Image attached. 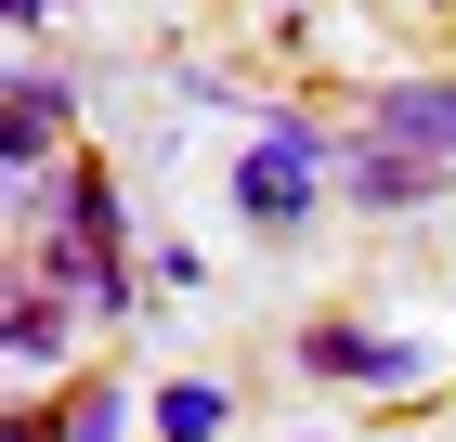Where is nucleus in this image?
<instances>
[{"label":"nucleus","instance_id":"f257e3e1","mask_svg":"<svg viewBox=\"0 0 456 442\" xmlns=\"http://www.w3.org/2000/svg\"><path fill=\"white\" fill-rule=\"evenodd\" d=\"M314 170H326V131L274 104L261 143L235 157V221H248V235H300V221H314Z\"/></svg>","mask_w":456,"mask_h":442},{"label":"nucleus","instance_id":"f03ea898","mask_svg":"<svg viewBox=\"0 0 456 442\" xmlns=\"http://www.w3.org/2000/svg\"><path fill=\"white\" fill-rule=\"evenodd\" d=\"M339 182H352V208H365V221H418V208L444 196V157H404V143H365V131H352Z\"/></svg>","mask_w":456,"mask_h":442},{"label":"nucleus","instance_id":"7ed1b4c3","mask_svg":"<svg viewBox=\"0 0 456 442\" xmlns=\"http://www.w3.org/2000/svg\"><path fill=\"white\" fill-rule=\"evenodd\" d=\"M365 143H404V157H444L456 170V78H391V92H365Z\"/></svg>","mask_w":456,"mask_h":442},{"label":"nucleus","instance_id":"20e7f679","mask_svg":"<svg viewBox=\"0 0 456 442\" xmlns=\"http://www.w3.org/2000/svg\"><path fill=\"white\" fill-rule=\"evenodd\" d=\"M300 365H314V377H379V390H404V377H430V351H418V339H365V325H314Z\"/></svg>","mask_w":456,"mask_h":442},{"label":"nucleus","instance_id":"39448f33","mask_svg":"<svg viewBox=\"0 0 456 442\" xmlns=\"http://www.w3.org/2000/svg\"><path fill=\"white\" fill-rule=\"evenodd\" d=\"M0 351H13V377L66 365V286H39V273H13V286H0Z\"/></svg>","mask_w":456,"mask_h":442},{"label":"nucleus","instance_id":"423d86ee","mask_svg":"<svg viewBox=\"0 0 456 442\" xmlns=\"http://www.w3.org/2000/svg\"><path fill=\"white\" fill-rule=\"evenodd\" d=\"M53 221H78L92 247H118V261H131V208H118L105 170H66V182H53Z\"/></svg>","mask_w":456,"mask_h":442},{"label":"nucleus","instance_id":"0eeeda50","mask_svg":"<svg viewBox=\"0 0 456 442\" xmlns=\"http://www.w3.org/2000/svg\"><path fill=\"white\" fill-rule=\"evenodd\" d=\"M157 442H222V416H235V390H222V377H170V390H157Z\"/></svg>","mask_w":456,"mask_h":442},{"label":"nucleus","instance_id":"6e6552de","mask_svg":"<svg viewBox=\"0 0 456 442\" xmlns=\"http://www.w3.org/2000/svg\"><path fill=\"white\" fill-rule=\"evenodd\" d=\"M131 404H143V390H78L66 442H131Z\"/></svg>","mask_w":456,"mask_h":442},{"label":"nucleus","instance_id":"1a4fd4ad","mask_svg":"<svg viewBox=\"0 0 456 442\" xmlns=\"http://www.w3.org/2000/svg\"><path fill=\"white\" fill-rule=\"evenodd\" d=\"M0 27H13V39H39V27H53V0H0Z\"/></svg>","mask_w":456,"mask_h":442},{"label":"nucleus","instance_id":"9d476101","mask_svg":"<svg viewBox=\"0 0 456 442\" xmlns=\"http://www.w3.org/2000/svg\"><path fill=\"white\" fill-rule=\"evenodd\" d=\"M0 442H53V430H39V404H13V416H0Z\"/></svg>","mask_w":456,"mask_h":442}]
</instances>
